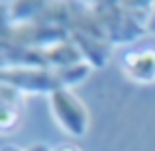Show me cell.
Segmentation results:
<instances>
[{
  "label": "cell",
  "mask_w": 155,
  "mask_h": 151,
  "mask_svg": "<svg viewBox=\"0 0 155 151\" xmlns=\"http://www.w3.org/2000/svg\"><path fill=\"white\" fill-rule=\"evenodd\" d=\"M69 39L92 69L108 65L114 47L88 2H69Z\"/></svg>",
  "instance_id": "cell-1"
},
{
  "label": "cell",
  "mask_w": 155,
  "mask_h": 151,
  "mask_svg": "<svg viewBox=\"0 0 155 151\" xmlns=\"http://www.w3.org/2000/svg\"><path fill=\"white\" fill-rule=\"evenodd\" d=\"M53 147H49V145L45 143H31L28 145V147H24V151H51Z\"/></svg>",
  "instance_id": "cell-10"
},
{
  "label": "cell",
  "mask_w": 155,
  "mask_h": 151,
  "mask_svg": "<svg viewBox=\"0 0 155 151\" xmlns=\"http://www.w3.org/2000/svg\"><path fill=\"white\" fill-rule=\"evenodd\" d=\"M0 151H24V149L18 145H4V147H0Z\"/></svg>",
  "instance_id": "cell-12"
},
{
  "label": "cell",
  "mask_w": 155,
  "mask_h": 151,
  "mask_svg": "<svg viewBox=\"0 0 155 151\" xmlns=\"http://www.w3.org/2000/svg\"><path fill=\"white\" fill-rule=\"evenodd\" d=\"M88 6L100 22L112 47L134 43L147 34L143 24H140L130 14L124 0H98V2H88Z\"/></svg>",
  "instance_id": "cell-2"
},
{
  "label": "cell",
  "mask_w": 155,
  "mask_h": 151,
  "mask_svg": "<svg viewBox=\"0 0 155 151\" xmlns=\"http://www.w3.org/2000/svg\"><path fill=\"white\" fill-rule=\"evenodd\" d=\"M24 116V94L10 84L0 83V133H10Z\"/></svg>",
  "instance_id": "cell-5"
},
{
  "label": "cell",
  "mask_w": 155,
  "mask_h": 151,
  "mask_svg": "<svg viewBox=\"0 0 155 151\" xmlns=\"http://www.w3.org/2000/svg\"><path fill=\"white\" fill-rule=\"evenodd\" d=\"M147 34L155 35V2H153V12H151V18L147 22Z\"/></svg>",
  "instance_id": "cell-11"
},
{
  "label": "cell",
  "mask_w": 155,
  "mask_h": 151,
  "mask_svg": "<svg viewBox=\"0 0 155 151\" xmlns=\"http://www.w3.org/2000/svg\"><path fill=\"white\" fill-rule=\"evenodd\" d=\"M0 83L18 88L22 94H47L59 90L57 73L41 67H10L0 69Z\"/></svg>",
  "instance_id": "cell-4"
},
{
  "label": "cell",
  "mask_w": 155,
  "mask_h": 151,
  "mask_svg": "<svg viewBox=\"0 0 155 151\" xmlns=\"http://www.w3.org/2000/svg\"><path fill=\"white\" fill-rule=\"evenodd\" d=\"M122 69L134 83L147 84L155 80V49L128 51L122 57Z\"/></svg>",
  "instance_id": "cell-6"
},
{
  "label": "cell",
  "mask_w": 155,
  "mask_h": 151,
  "mask_svg": "<svg viewBox=\"0 0 155 151\" xmlns=\"http://www.w3.org/2000/svg\"><path fill=\"white\" fill-rule=\"evenodd\" d=\"M49 108L67 136L71 137H84L91 126V116L84 102L71 90V88H59L49 94Z\"/></svg>",
  "instance_id": "cell-3"
},
{
  "label": "cell",
  "mask_w": 155,
  "mask_h": 151,
  "mask_svg": "<svg viewBox=\"0 0 155 151\" xmlns=\"http://www.w3.org/2000/svg\"><path fill=\"white\" fill-rule=\"evenodd\" d=\"M91 71H92L91 65H88L87 61H81V63L69 65V67L59 69V71H55V73H57V79H59L61 87L63 88H73L79 83H83V80L91 75Z\"/></svg>",
  "instance_id": "cell-8"
},
{
  "label": "cell",
  "mask_w": 155,
  "mask_h": 151,
  "mask_svg": "<svg viewBox=\"0 0 155 151\" xmlns=\"http://www.w3.org/2000/svg\"><path fill=\"white\" fill-rule=\"evenodd\" d=\"M47 8V2H31V0H22V2H10L8 4V18L12 24H28L38 20Z\"/></svg>",
  "instance_id": "cell-7"
},
{
  "label": "cell",
  "mask_w": 155,
  "mask_h": 151,
  "mask_svg": "<svg viewBox=\"0 0 155 151\" xmlns=\"http://www.w3.org/2000/svg\"><path fill=\"white\" fill-rule=\"evenodd\" d=\"M51 151H83L79 147V145H75V143H59L57 147H53Z\"/></svg>",
  "instance_id": "cell-9"
}]
</instances>
